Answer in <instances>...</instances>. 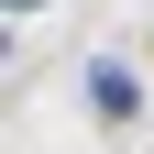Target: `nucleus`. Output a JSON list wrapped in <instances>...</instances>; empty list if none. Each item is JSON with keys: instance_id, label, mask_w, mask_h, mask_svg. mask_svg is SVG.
Wrapping results in <instances>:
<instances>
[{"instance_id": "nucleus-1", "label": "nucleus", "mask_w": 154, "mask_h": 154, "mask_svg": "<svg viewBox=\"0 0 154 154\" xmlns=\"http://www.w3.org/2000/svg\"><path fill=\"white\" fill-rule=\"evenodd\" d=\"M77 88H88V121H110V132L143 121V77H132L121 55H88V77H77Z\"/></svg>"}]
</instances>
